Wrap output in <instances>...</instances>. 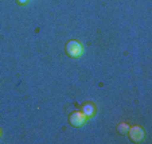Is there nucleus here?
<instances>
[{"instance_id":"1","label":"nucleus","mask_w":152,"mask_h":144,"mask_svg":"<svg viewBox=\"0 0 152 144\" xmlns=\"http://www.w3.org/2000/svg\"><path fill=\"white\" fill-rule=\"evenodd\" d=\"M65 50H66V54L70 58H80L83 51L82 45L78 40H69L66 43V46H65Z\"/></svg>"},{"instance_id":"2","label":"nucleus","mask_w":152,"mask_h":144,"mask_svg":"<svg viewBox=\"0 0 152 144\" xmlns=\"http://www.w3.org/2000/svg\"><path fill=\"white\" fill-rule=\"evenodd\" d=\"M129 135V139L133 141V143H140V141L144 140V136H145V133H144V129L141 127H139V125H135V127H129L128 132H126Z\"/></svg>"},{"instance_id":"3","label":"nucleus","mask_w":152,"mask_h":144,"mask_svg":"<svg viewBox=\"0 0 152 144\" xmlns=\"http://www.w3.org/2000/svg\"><path fill=\"white\" fill-rule=\"evenodd\" d=\"M85 121H86V116L82 112H78V110L73 112L69 116V123L72 127H82L85 124Z\"/></svg>"},{"instance_id":"4","label":"nucleus","mask_w":152,"mask_h":144,"mask_svg":"<svg viewBox=\"0 0 152 144\" xmlns=\"http://www.w3.org/2000/svg\"><path fill=\"white\" fill-rule=\"evenodd\" d=\"M96 105L92 104V102H85V104L82 105V113L86 116V118L89 117H93V116L96 115Z\"/></svg>"},{"instance_id":"5","label":"nucleus","mask_w":152,"mask_h":144,"mask_svg":"<svg viewBox=\"0 0 152 144\" xmlns=\"http://www.w3.org/2000/svg\"><path fill=\"white\" fill-rule=\"evenodd\" d=\"M129 129V125L126 124V123H121V124L117 125V132L120 133V135H125L126 132H128Z\"/></svg>"},{"instance_id":"6","label":"nucleus","mask_w":152,"mask_h":144,"mask_svg":"<svg viewBox=\"0 0 152 144\" xmlns=\"http://www.w3.org/2000/svg\"><path fill=\"white\" fill-rule=\"evenodd\" d=\"M18 4H20V6H24V4L28 3V0H16Z\"/></svg>"},{"instance_id":"7","label":"nucleus","mask_w":152,"mask_h":144,"mask_svg":"<svg viewBox=\"0 0 152 144\" xmlns=\"http://www.w3.org/2000/svg\"><path fill=\"white\" fill-rule=\"evenodd\" d=\"M0 136H1V129H0Z\"/></svg>"}]
</instances>
